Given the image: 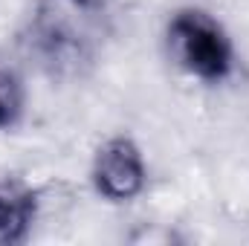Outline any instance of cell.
<instances>
[{"label": "cell", "instance_id": "obj_6", "mask_svg": "<svg viewBox=\"0 0 249 246\" xmlns=\"http://www.w3.org/2000/svg\"><path fill=\"white\" fill-rule=\"evenodd\" d=\"M75 12H81V15H102V12H107L116 0H67Z\"/></svg>", "mask_w": 249, "mask_h": 246}, {"label": "cell", "instance_id": "obj_5", "mask_svg": "<svg viewBox=\"0 0 249 246\" xmlns=\"http://www.w3.org/2000/svg\"><path fill=\"white\" fill-rule=\"evenodd\" d=\"M26 113V84L12 67H0V133L15 130Z\"/></svg>", "mask_w": 249, "mask_h": 246}, {"label": "cell", "instance_id": "obj_3", "mask_svg": "<svg viewBox=\"0 0 249 246\" xmlns=\"http://www.w3.org/2000/svg\"><path fill=\"white\" fill-rule=\"evenodd\" d=\"M90 185L93 191L113 206L133 203L148 188V162L139 142L127 133L107 136L90 159Z\"/></svg>", "mask_w": 249, "mask_h": 246}, {"label": "cell", "instance_id": "obj_1", "mask_svg": "<svg viewBox=\"0 0 249 246\" xmlns=\"http://www.w3.org/2000/svg\"><path fill=\"white\" fill-rule=\"evenodd\" d=\"M171 61L203 84H223L235 75L238 50L226 26L200 6H180L165 20Z\"/></svg>", "mask_w": 249, "mask_h": 246}, {"label": "cell", "instance_id": "obj_4", "mask_svg": "<svg viewBox=\"0 0 249 246\" xmlns=\"http://www.w3.org/2000/svg\"><path fill=\"white\" fill-rule=\"evenodd\" d=\"M38 191L15 180H0V246L26 244L38 220Z\"/></svg>", "mask_w": 249, "mask_h": 246}, {"label": "cell", "instance_id": "obj_2", "mask_svg": "<svg viewBox=\"0 0 249 246\" xmlns=\"http://www.w3.org/2000/svg\"><path fill=\"white\" fill-rule=\"evenodd\" d=\"M26 47L35 64L50 75H75L90 61L87 35L61 6L41 0L26 23Z\"/></svg>", "mask_w": 249, "mask_h": 246}]
</instances>
